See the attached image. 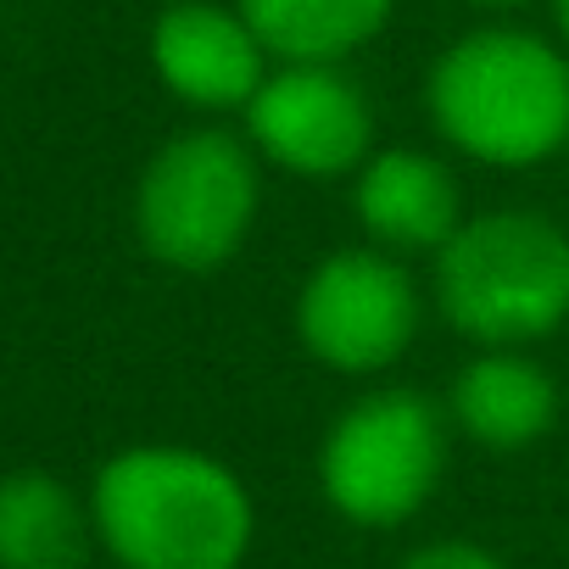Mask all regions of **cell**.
Masks as SVG:
<instances>
[{"label":"cell","instance_id":"obj_1","mask_svg":"<svg viewBox=\"0 0 569 569\" xmlns=\"http://www.w3.org/2000/svg\"><path fill=\"white\" fill-rule=\"evenodd\" d=\"M90 519L123 569H240L257 536L246 480L196 447H123L96 469Z\"/></svg>","mask_w":569,"mask_h":569},{"label":"cell","instance_id":"obj_2","mask_svg":"<svg viewBox=\"0 0 569 569\" xmlns=\"http://www.w3.org/2000/svg\"><path fill=\"white\" fill-rule=\"evenodd\" d=\"M441 140L486 168H530L569 151V57L530 29H475L425 79Z\"/></svg>","mask_w":569,"mask_h":569},{"label":"cell","instance_id":"obj_3","mask_svg":"<svg viewBox=\"0 0 569 569\" xmlns=\"http://www.w3.org/2000/svg\"><path fill=\"white\" fill-rule=\"evenodd\" d=\"M436 302L475 347H530L569 319V234L525 207L463 218L436 251Z\"/></svg>","mask_w":569,"mask_h":569},{"label":"cell","instance_id":"obj_4","mask_svg":"<svg viewBox=\"0 0 569 569\" xmlns=\"http://www.w3.org/2000/svg\"><path fill=\"white\" fill-rule=\"evenodd\" d=\"M257 201V151L229 129H190L146 162L134 190V234L173 273H218L246 246Z\"/></svg>","mask_w":569,"mask_h":569},{"label":"cell","instance_id":"obj_5","mask_svg":"<svg viewBox=\"0 0 569 569\" xmlns=\"http://www.w3.org/2000/svg\"><path fill=\"white\" fill-rule=\"evenodd\" d=\"M441 469H447V419L413 386L358 397L325 430L319 447L325 502L363 530L413 519L436 497Z\"/></svg>","mask_w":569,"mask_h":569},{"label":"cell","instance_id":"obj_6","mask_svg":"<svg viewBox=\"0 0 569 569\" xmlns=\"http://www.w3.org/2000/svg\"><path fill=\"white\" fill-rule=\"evenodd\" d=\"M419 336V291L380 246L330 251L297 291V341L336 375H380Z\"/></svg>","mask_w":569,"mask_h":569},{"label":"cell","instance_id":"obj_7","mask_svg":"<svg viewBox=\"0 0 569 569\" xmlns=\"http://www.w3.org/2000/svg\"><path fill=\"white\" fill-rule=\"evenodd\" d=\"M246 134L284 173L341 179L375 157V107L341 73V62H284L251 96Z\"/></svg>","mask_w":569,"mask_h":569},{"label":"cell","instance_id":"obj_8","mask_svg":"<svg viewBox=\"0 0 569 569\" xmlns=\"http://www.w3.org/2000/svg\"><path fill=\"white\" fill-rule=\"evenodd\" d=\"M151 68L184 107L201 112H246L268 79V51L240 18V7L218 0H168L151 29Z\"/></svg>","mask_w":569,"mask_h":569},{"label":"cell","instance_id":"obj_9","mask_svg":"<svg viewBox=\"0 0 569 569\" xmlns=\"http://www.w3.org/2000/svg\"><path fill=\"white\" fill-rule=\"evenodd\" d=\"M358 223L391 257L397 251H441L463 223L458 179L430 151H413V146L375 151L358 168Z\"/></svg>","mask_w":569,"mask_h":569},{"label":"cell","instance_id":"obj_10","mask_svg":"<svg viewBox=\"0 0 569 569\" xmlns=\"http://www.w3.org/2000/svg\"><path fill=\"white\" fill-rule=\"evenodd\" d=\"M447 402L452 425L491 452H525L558 425V386L519 347H486L469 358Z\"/></svg>","mask_w":569,"mask_h":569},{"label":"cell","instance_id":"obj_11","mask_svg":"<svg viewBox=\"0 0 569 569\" xmlns=\"http://www.w3.org/2000/svg\"><path fill=\"white\" fill-rule=\"evenodd\" d=\"M90 536V508L57 475H0V569H84Z\"/></svg>","mask_w":569,"mask_h":569},{"label":"cell","instance_id":"obj_12","mask_svg":"<svg viewBox=\"0 0 569 569\" xmlns=\"http://www.w3.org/2000/svg\"><path fill=\"white\" fill-rule=\"evenodd\" d=\"M397 0H240V18L279 62H341L363 51Z\"/></svg>","mask_w":569,"mask_h":569},{"label":"cell","instance_id":"obj_13","mask_svg":"<svg viewBox=\"0 0 569 569\" xmlns=\"http://www.w3.org/2000/svg\"><path fill=\"white\" fill-rule=\"evenodd\" d=\"M402 569H508V563L475 541H436V547H419Z\"/></svg>","mask_w":569,"mask_h":569},{"label":"cell","instance_id":"obj_14","mask_svg":"<svg viewBox=\"0 0 569 569\" xmlns=\"http://www.w3.org/2000/svg\"><path fill=\"white\" fill-rule=\"evenodd\" d=\"M552 18H558V29H563V40H569V0H552Z\"/></svg>","mask_w":569,"mask_h":569},{"label":"cell","instance_id":"obj_15","mask_svg":"<svg viewBox=\"0 0 569 569\" xmlns=\"http://www.w3.org/2000/svg\"><path fill=\"white\" fill-rule=\"evenodd\" d=\"M469 7H497V12H508V7H525V0H469Z\"/></svg>","mask_w":569,"mask_h":569}]
</instances>
